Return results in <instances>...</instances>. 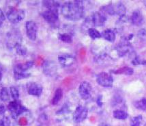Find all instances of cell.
Returning <instances> with one entry per match:
<instances>
[{"label":"cell","instance_id":"obj_1","mask_svg":"<svg viewBox=\"0 0 146 126\" xmlns=\"http://www.w3.org/2000/svg\"><path fill=\"white\" fill-rule=\"evenodd\" d=\"M61 13L68 20L79 21L84 15V3L82 1H66L61 7Z\"/></svg>","mask_w":146,"mask_h":126},{"label":"cell","instance_id":"obj_2","mask_svg":"<svg viewBox=\"0 0 146 126\" xmlns=\"http://www.w3.org/2000/svg\"><path fill=\"white\" fill-rule=\"evenodd\" d=\"M33 65H34L33 61H28L23 64H16L14 67V76L15 80H19L29 78L30 76V73H27V70L32 68Z\"/></svg>","mask_w":146,"mask_h":126},{"label":"cell","instance_id":"obj_3","mask_svg":"<svg viewBox=\"0 0 146 126\" xmlns=\"http://www.w3.org/2000/svg\"><path fill=\"white\" fill-rule=\"evenodd\" d=\"M22 36L17 29H13L7 34L6 45L10 50L15 48L19 44H22Z\"/></svg>","mask_w":146,"mask_h":126},{"label":"cell","instance_id":"obj_4","mask_svg":"<svg viewBox=\"0 0 146 126\" xmlns=\"http://www.w3.org/2000/svg\"><path fill=\"white\" fill-rule=\"evenodd\" d=\"M6 16L12 23H18L25 18V12L22 9L12 7L7 11Z\"/></svg>","mask_w":146,"mask_h":126},{"label":"cell","instance_id":"obj_5","mask_svg":"<svg viewBox=\"0 0 146 126\" xmlns=\"http://www.w3.org/2000/svg\"><path fill=\"white\" fill-rule=\"evenodd\" d=\"M8 109L9 110L14 119H17L19 115L27 110L19 99L10 101L8 106Z\"/></svg>","mask_w":146,"mask_h":126},{"label":"cell","instance_id":"obj_6","mask_svg":"<svg viewBox=\"0 0 146 126\" xmlns=\"http://www.w3.org/2000/svg\"><path fill=\"white\" fill-rule=\"evenodd\" d=\"M96 82L99 85L105 88H111L113 84V78L107 72L100 73L96 77Z\"/></svg>","mask_w":146,"mask_h":126},{"label":"cell","instance_id":"obj_7","mask_svg":"<svg viewBox=\"0 0 146 126\" xmlns=\"http://www.w3.org/2000/svg\"><path fill=\"white\" fill-rule=\"evenodd\" d=\"M25 32L27 37L31 41H36L38 36V26L34 21H29L25 23Z\"/></svg>","mask_w":146,"mask_h":126},{"label":"cell","instance_id":"obj_8","mask_svg":"<svg viewBox=\"0 0 146 126\" xmlns=\"http://www.w3.org/2000/svg\"><path fill=\"white\" fill-rule=\"evenodd\" d=\"M88 110L83 106H79L73 113V120L75 123H81L88 117Z\"/></svg>","mask_w":146,"mask_h":126},{"label":"cell","instance_id":"obj_9","mask_svg":"<svg viewBox=\"0 0 146 126\" xmlns=\"http://www.w3.org/2000/svg\"><path fill=\"white\" fill-rule=\"evenodd\" d=\"M92 87L88 82L84 81L81 84L79 87V93L80 97L84 100L90 99L92 95Z\"/></svg>","mask_w":146,"mask_h":126},{"label":"cell","instance_id":"obj_10","mask_svg":"<svg viewBox=\"0 0 146 126\" xmlns=\"http://www.w3.org/2000/svg\"><path fill=\"white\" fill-rule=\"evenodd\" d=\"M42 17L46 21L50 23H56L59 19V10L46 9L42 13Z\"/></svg>","mask_w":146,"mask_h":126},{"label":"cell","instance_id":"obj_11","mask_svg":"<svg viewBox=\"0 0 146 126\" xmlns=\"http://www.w3.org/2000/svg\"><path fill=\"white\" fill-rule=\"evenodd\" d=\"M58 61L60 64L64 67H68L74 64L76 59L74 56L69 54H61L58 56Z\"/></svg>","mask_w":146,"mask_h":126},{"label":"cell","instance_id":"obj_12","mask_svg":"<svg viewBox=\"0 0 146 126\" xmlns=\"http://www.w3.org/2000/svg\"><path fill=\"white\" fill-rule=\"evenodd\" d=\"M91 19L92 25L94 26H102L105 25L107 17L100 12H95L92 14Z\"/></svg>","mask_w":146,"mask_h":126},{"label":"cell","instance_id":"obj_13","mask_svg":"<svg viewBox=\"0 0 146 126\" xmlns=\"http://www.w3.org/2000/svg\"><path fill=\"white\" fill-rule=\"evenodd\" d=\"M117 54H119L120 56H124L126 55L127 54H130V46L128 43V40L124 38L122 39L119 45L117 46Z\"/></svg>","mask_w":146,"mask_h":126},{"label":"cell","instance_id":"obj_14","mask_svg":"<svg viewBox=\"0 0 146 126\" xmlns=\"http://www.w3.org/2000/svg\"><path fill=\"white\" fill-rule=\"evenodd\" d=\"M43 90L42 86L38 83H32L28 87V93L29 94L32 96H36V97H39L42 94Z\"/></svg>","mask_w":146,"mask_h":126},{"label":"cell","instance_id":"obj_15","mask_svg":"<svg viewBox=\"0 0 146 126\" xmlns=\"http://www.w3.org/2000/svg\"><path fill=\"white\" fill-rule=\"evenodd\" d=\"M131 21L133 25L139 26L143 23V17L140 10H136L133 13L131 16Z\"/></svg>","mask_w":146,"mask_h":126},{"label":"cell","instance_id":"obj_16","mask_svg":"<svg viewBox=\"0 0 146 126\" xmlns=\"http://www.w3.org/2000/svg\"><path fill=\"white\" fill-rule=\"evenodd\" d=\"M43 70L44 72L46 73V75L50 76H53L56 73L57 71V66L52 62H45L43 66Z\"/></svg>","mask_w":146,"mask_h":126},{"label":"cell","instance_id":"obj_17","mask_svg":"<svg viewBox=\"0 0 146 126\" xmlns=\"http://www.w3.org/2000/svg\"><path fill=\"white\" fill-rule=\"evenodd\" d=\"M102 37L106 41L113 43L115 40V33L111 29H107L104 30L101 34Z\"/></svg>","mask_w":146,"mask_h":126},{"label":"cell","instance_id":"obj_18","mask_svg":"<svg viewBox=\"0 0 146 126\" xmlns=\"http://www.w3.org/2000/svg\"><path fill=\"white\" fill-rule=\"evenodd\" d=\"M113 7H114L115 15H119L120 17L125 16L126 9V7L124 6V4H122L121 3L119 2L113 5Z\"/></svg>","mask_w":146,"mask_h":126},{"label":"cell","instance_id":"obj_19","mask_svg":"<svg viewBox=\"0 0 146 126\" xmlns=\"http://www.w3.org/2000/svg\"><path fill=\"white\" fill-rule=\"evenodd\" d=\"M62 97H63V91H62V89L59 88L55 90L54 96H53V99H52V105L53 106H57L59 104V103L62 100Z\"/></svg>","mask_w":146,"mask_h":126},{"label":"cell","instance_id":"obj_20","mask_svg":"<svg viewBox=\"0 0 146 126\" xmlns=\"http://www.w3.org/2000/svg\"><path fill=\"white\" fill-rule=\"evenodd\" d=\"M113 117L116 119L119 120H125L127 119L128 113L124 110H115L113 111Z\"/></svg>","mask_w":146,"mask_h":126},{"label":"cell","instance_id":"obj_21","mask_svg":"<svg viewBox=\"0 0 146 126\" xmlns=\"http://www.w3.org/2000/svg\"><path fill=\"white\" fill-rule=\"evenodd\" d=\"M134 106L137 109L146 111V98H142L140 100L136 101L134 103Z\"/></svg>","mask_w":146,"mask_h":126},{"label":"cell","instance_id":"obj_22","mask_svg":"<svg viewBox=\"0 0 146 126\" xmlns=\"http://www.w3.org/2000/svg\"><path fill=\"white\" fill-rule=\"evenodd\" d=\"M44 6L47 9H57L60 8V3L55 1H45L43 2Z\"/></svg>","mask_w":146,"mask_h":126},{"label":"cell","instance_id":"obj_23","mask_svg":"<svg viewBox=\"0 0 146 126\" xmlns=\"http://www.w3.org/2000/svg\"><path fill=\"white\" fill-rule=\"evenodd\" d=\"M88 34H89V36L91 37L92 39L93 40L102 37L101 33H100L98 30H97L96 29L92 28V27L88 29Z\"/></svg>","mask_w":146,"mask_h":126},{"label":"cell","instance_id":"obj_24","mask_svg":"<svg viewBox=\"0 0 146 126\" xmlns=\"http://www.w3.org/2000/svg\"><path fill=\"white\" fill-rule=\"evenodd\" d=\"M10 99V93L8 88L3 87L0 90V99L3 101H7Z\"/></svg>","mask_w":146,"mask_h":126},{"label":"cell","instance_id":"obj_25","mask_svg":"<svg viewBox=\"0 0 146 126\" xmlns=\"http://www.w3.org/2000/svg\"><path fill=\"white\" fill-rule=\"evenodd\" d=\"M133 69H131L130 67H124L122 69H118L117 71H115V73L116 74H125L127 75V76H131L133 74Z\"/></svg>","mask_w":146,"mask_h":126},{"label":"cell","instance_id":"obj_26","mask_svg":"<svg viewBox=\"0 0 146 126\" xmlns=\"http://www.w3.org/2000/svg\"><path fill=\"white\" fill-rule=\"evenodd\" d=\"M142 119H143V118H142L141 115H137V116L133 117L130 119V126H140Z\"/></svg>","mask_w":146,"mask_h":126},{"label":"cell","instance_id":"obj_27","mask_svg":"<svg viewBox=\"0 0 146 126\" xmlns=\"http://www.w3.org/2000/svg\"><path fill=\"white\" fill-rule=\"evenodd\" d=\"M16 53L21 56H24L27 54V48L23 44H19L15 47Z\"/></svg>","mask_w":146,"mask_h":126},{"label":"cell","instance_id":"obj_28","mask_svg":"<svg viewBox=\"0 0 146 126\" xmlns=\"http://www.w3.org/2000/svg\"><path fill=\"white\" fill-rule=\"evenodd\" d=\"M59 38L64 43H71L72 42V38L70 34L64 33V34H60L59 35Z\"/></svg>","mask_w":146,"mask_h":126},{"label":"cell","instance_id":"obj_29","mask_svg":"<svg viewBox=\"0 0 146 126\" xmlns=\"http://www.w3.org/2000/svg\"><path fill=\"white\" fill-rule=\"evenodd\" d=\"M10 94L13 97L14 100H18L19 98V91L18 88L15 86H11L10 88Z\"/></svg>","mask_w":146,"mask_h":126},{"label":"cell","instance_id":"obj_30","mask_svg":"<svg viewBox=\"0 0 146 126\" xmlns=\"http://www.w3.org/2000/svg\"><path fill=\"white\" fill-rule=\"evenodd\" d=\"M0 126H10V121L7 117H3L0 119Z\"/></svg>","mask_w":146,"mask_h":126},{"label":"cell","instance_id":"obj_31","mask_svg":"<svg viewBox=\"0 0 146 126\" xmlns=\"http://www.w3.org/2000/svg\"><path fill=\"white\" fill-rule=\"evenodd\" d=\"M138 36L141 39H145L146 38V30L145 29H141L138 32Z\"/></svg>","mask_w":146,"mask_h":126},{"label":"cell","instance_id":"obj_32","mask_svg":"<svg viewBox=\"0 0 146 126\" xmlns=\"http://www.w3.org/2000/svg\"><path fill=\"white\" fill-rule=\"evenodd\" d=\"M5 19H6V16H5L2 10L0 8V26L2 25L3 22L5 21Z\"/></svg>","mask_w":146,"mask_h":126},{"label":"cell","instance_id":"obj_33","mask_svg":"<svg viewBox=\"0 0 146 126\" xmlns=\"http://www.w3.org/2000/svg\"><path fill=\"white\" fill-rule=\"evenodd\" d=\"M6 112V108L3 105H0V115H3Z\"/></svg>","mask_w":146,"mask_h":126},{"label":"cell","instance_id":"obj_34","mask_svg":"<svg viewBox=\"0 0 146 126\" xmlns=\"http://www.w3.org/2000/svg\"><path fill=\"white\" fill-rule=\"evenodd\" d=\"M100 101H101V97H99L98 98V100H97V103H98V104L99 105V106H102V102Z\"/></svg>","mask_w":146,"mask_h":126},{"label":"cell","instance_id":"obj_35","mask_svg":"<svg viewBox=\"0 0 146 126\" xmlns=\"http://www.w3.org/2000/svg\"><path fill=\"white\" fill-rule=\"evenodd\" d=\"M98 126H109V125H107V123H100V125H99Z\"/></svg>","mask_w":146,"mask_h":126},{"label":"cell","instance_id":"obj_36","mask_svg":"<svg viewBox=\"0 0 146 126\" xmlns=\"http://www.w3.org/2000/svg\"><path fill=\"white\" fill-rule=\"evenodd\" d=\"M1 79H2V73L0 71V81L1 80Z\"/></svg>","mask_w":146,"mask_h":126},{"label":"cell","instance_id":"obj_37","mask_svg":"<svg viewBox=\"0 0 146 126\" xmlns=\"http://www.w3.org/2000/svg\"><path fill=\"white\" fill-rule=\"evenodd\" d=\"M145 126H146V123H145Z\"/></svg>","mask_w":146,"mask_h":126}]
</instances>
